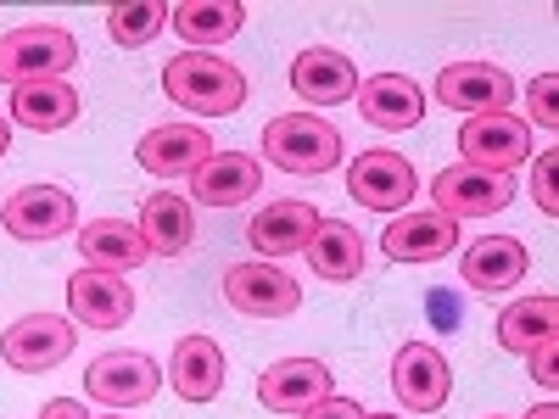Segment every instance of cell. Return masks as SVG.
Returning <instances> with one entry per match:
<instances>
[{
  "label": "cell",
  "instance_id": "6da1fadb",
  "mask_svg": "<svg viewBox=\"0 0 559 419\" xmlns=\"http://www.w3.org/2000/svg\"><path fill=\"white\" fill-rule=\"evenodd\" d=\"M163 89H168L174 107H191L202 118H229L247 101V73L236 62L213 57V51H179L163 68Z\"/></svg>",
  "mask_w": 559,
  "mask_h": 419
},
{
  "label": "cell",
  "instance_id": "7a4b0ae2",
  "mask_svg": "<svg viewBox=\"0 0 559 419\" xmlns=\"http://www.w3.org/2000/svg\"><path fill=\"white\" fill-rule=\"evenodd\" d=\"M263 152L280 173H297V179H319L342 163V134L331 118H313V112H280L263 123Z\"/></svg>",
  "mask_w": 559,
  "mask_h": 419
},
{
  "label": "cell",
  "instance_id": "3957f363",
  "mask_svg": "<svg viewBox=\"0 0 559 419\" xmlns=\"http://www.w3.org/2000/svg\"><path fill=\"white\" fill-rule=\"evenodd\" d=\"M79 62V39L57 23H28L0 34V79L12 89L17 84H39V79H62Z\"/></svg>",
  "mask_w": 559,
  "mask_h": 419
},
{
  "label": "cell",
  "instance_id": "277c9868",
  "mask_svg": "<svg viewBox=\"0 0 559 419\" xmlns=\"http://www.w3.org/2000/svg\"><path fill=\"white\" fill-rule=\"evenodd\" d=\"M459 152L471 168L487 173H509L532 157V123L515 112H476L471 123L459 129Z\"/></svg>",
  "mask_w": 559,
  "mask_h": 419
},
{
  "label": "cell",
  "instance_id": "5b68a950",
  "mask_svg": "<svg viewBox=\"0 0 559 419\" xmlns=\"http://www.w3.org/2000/svg\"><path fill=\"white\" fill-rule=\"evenodd\" d=\"M79 347V331L57 313H23L7 336H0V358H7L17 375H45V369L68 363Z\"/></svg>",
  "mask_w": 559,
  "mask_h": 419
},
{
  "label": "cell",
  "instance_id": "8992f818",
  "mask_svg": "<svg viewBox=\"0 0 559 419\" xmlns=\"http://www.w3.org/2000/svg\"><path fill=\"white\" fill-rule=\"evenodd\" d=\"M431 196H437V213L453 218V224L459 218H492V213H503L509 202H515V179L471 168V163H453V168L437 173Z\"/></svg>",
  "mask_w": 559,
  "mask_h": 419
},
{
  "label": "cell",
  "instance_id": "52a82bcc",
  "mask_svg": "<svg viewBox=\"0 0 559 419\" xmlns=\"http://www.w3.org/2000/svg\"><path fill=\"white\" fill-rule=\"evenodd\" d=\"M224 302L247 313V319H286L302 308V286L286 274V268H274V263H236V268H224Z\"/></svg>",
  "mask_w": 559,
  "mask_h": 419
},
{
  "label": "cell",
  "instance_id": "ba28073f",
  "mask_svg": "<svg viewBox=\"0 0 559 419\" xmlns=\"http://www.w3.org/2000/svg\"><path fill=\"white\" fill-rule=\"evenodd\" d=\"M0 224H7L12 241H62L79 224V207L62 184H23V191L0 207Z\"/></svg>",
  "mask_w": 559,
  "mask_h": 419
},
{
  "label": "cell",
  "instance_id": "9c48e42d",
  "mask_svg": "<svg viewBox=\"0 0 559 419\" xmlns=\"http://www.w3.org/2000/svg\"><path fill=\"white\" fill-rule=\"evenodd\" d=\"M157 386H163V369L146 352H102L84 369V392L107 408H140L157 397Z\"/></svg>",
  "mask_w": 559,
  "mask_h": 419
},
{
  "label": "cell",
  "instance_id": "30bf717a",
  "mask_svg": "<svg viewBox=\"0 0 559 419\" xmlns=\"http://www.w3.org/2000/svg\"><path fill=\"white\" fill-rule=\"evenodd\" d=\"M414 191H419L414 163L397 152H358V163L347 168V196L376 213H408Z\"/></svg>",
  "mask_w": 559,
  "mask_h": 419
},
{
  "label": "cell",
  "instance_id": "8fae6325",
  "mask_svg": "<svg viewBox=\"0 0 559 419\" xmlns=\"http://www.w3.org/2000/svg\"><path fill=\"white\" fill-rule=\"evenodd\" d=\"M392 392L403 397L408 414H437L453 392V369L431 342H403L392 358Z\"/></svg>",
  "mask_w": 559,
  "mask_h": 419
},
{
  "label": "cell",
  "instance_id": "7c38bea8",
  "mask_svg": "<svg viewBox=\"0 0 559 419\" xmlns=\"http://www.w3.org/2000/svg\"><path fill=\"white\" fill-rule=\"evenodd\" d=\"M324 397H336V375L319 358H280L258 381V403L269 414H308Z\"/></svg>",
  "mask_w": 559,
  "mask_h": 419
},
{
  "label": "cell",
  "instance_id": "4fadbf2b",
  "mask_svg": "<svg viewBox=\"0 0 559 419\" xmlns=\"http://www.w3.org/2000/svg\"><path fill=\"white\" fill-rule=\"evenodd\" d=\"M437 101L448 112H503L509 101H515V79H509L503 68L492 62H448L437 73Z\"/></svg>",
  "mask_w": 559,
  "mask_h": 419
},
{
  "label": "cell",
  "instance_id": "5bb4252c",
  "mask_svg": "<svg viewBox=\"0 0 559 419\" xmlns=\"http://www.w3.org/2000/svg\"><path fill=\"white\" fill-rule=\"evenodd\" d=\"M207 157H213V140L197 123H157V129L140 134V146H134V163L146 173H157V179L197 173Z\"/></svg>",
  "mask_w": 559,
  "mask_h": 419
},
{
  "label": "cell",
  "instance_id": "9a60e30c",
  "mask_svg": "<svg viewBox=\"0 0 559 419\" xmlns=\"http://www.w3.org/2000/svg\"><path fill=\"white\" fill-rule=\"evenodd\" d=\"M68 313L90 331H118L134 313V286L123 274H102V268H79L68 279Z\"/></svg>",
  "mask_w": 559,
  "mask_h": 419
},
{
  "label": "cell",
  "instance_id": "2e32d148",
  "mask_svg": "<svg viewBox=\"0 0 559 419\" xmlns=\"http://www.w3.org/2000/svg\"><path fill=\"white\" fill-rule=\"evenodd\" d=\"M73 247H79L84 268H102V274H129V268H140L152 258L140 224H129V218H90V224H79Z\"/></svg>",
  "mask_w": 559,
  "mask_h": 419
},
{
  "label": "cell",
  "instance_id": "e0dca14e",
  "mask_svg": "<svg viewBox=\"0 0 559 419\" xmlns=\"http://www.w3.org/2000/svg\"><path fill=\"white\" fill-rule=\"evenodd\" d=\"M258 191H263V163L247 152H213L191 173V202H202V207H241Z\"/></svg>",
  "mask_w": 559,
  "mask_h": 419
},
{
  "label": "cell",
  "instance_id": "ac0fdd59",
  "mask_svg": "<svg viewBox=\"0 0 559 419\" xmlns=\"http://www.w3.org/2000/svg\"><path fill=\"white\" fill-rule=\"evenodd\" d=\"M381 241H386V258H392V263H437V258H448V252L459 247V224L442 218L437 207H431V213L408 207V213H397V218L386 224Z\"/></svg>",
  "mask_w": 559,
  "mask_h": 419
},
{
  "label": "cell",
  "instance_id": "d6986e66",
  "mask_svg": "<svg viewBox=\"0 0 559 419\" xmlns=\"http://www.w3.org/2000/svg\"><path fill=\"white\" fill-rule=\"evenodd\" d=\"M313 229H319L313 202H269L263 213H252V224H247V241H252V252L269 263V258L308 252Z\"/></svg>",
  "mask_w": 559,
  "mask_h": 419
},
{
  "label": "cell",
  "instance_id": "ffe728a7",
  "mask_svg": "<svg viewBox=\"0 0 559 419\" xmlns=\"http://www.w3.org/2000/svg\"><path fill=\"white\" fill-rule=\"evenodd\" d=\"M532 268L526 247L515 236H487V241H471L459 258V274H464V286L471 291H509V286H521Z\"/></svg>",
  "mask_w": 559,
  "mask_h": 419
},
{
  "label": "cell",
  "instance_id": "44dd1931",
  "mask_svg": "<svg viewBox=\"0 0 559 419\" xmlns=\"http://www.w3.org/2000/svg\"><path fill=\"white\" fill-rule=\"evenodd\" d=\"M353 96H358V118L376 123V129H414L419 118H426V96H419V84L403 79V73L364 79Z\"/></svg>",
  "mask_w": 559,
  "mask_h": 419
},
{
  "label": "cell",
  "instance_id": "7402d4cb",
  "mask_svg": "<svg viewBox=\"0 0 559 419\" xmlns=\"http://www.w3.org/2000/svg\"><path fill=\"white\" fill-rule=\"evenodd\" d=\"M292 89L302 101L313 107H336V101H353L358 89V68L342 57V51H324V45H313V51H302L292 62Z\"/></svg>",
  "mask_w": 559,
  "mask_h": 419
},
{
  "label": "cell",
  "instance_id": "603a6c76",
  "mask_svg": "<svg viewBox=\"0 0 559 419\" xmlns=\"http://www.w3.org/2000/svg\"><path fill=\"white\" fill-rule=\"evenodd\" d=\"M168 386L185 403H213L224 392V347L213 336H185L168 363Z\"/></svg>",
  "mask_w": 559,
  "mask_h": 419
},
{
  "label": "cell",
  "instance_id": "cb8c5ba5",
  "mask_svg": "<svg viewBox=\"0 0 559 419\" xmlns=\"http://www.w3.org/2000/svg\"><path fill=\"white\" fill-rule=\"evenodd\" d=\"M140 236H146L152 258H185V252H191V241H197L191 202L174 196V191L146 196V202H140Z\"/></svg>",
  "mask_w": 559,
  "mask_h": 419
},
{
  "label": "cell",
  "instance_id": "d4e9b609",
  "mask_svg": "<svg viewBox=\"0 0 559 419\" xmlns=\"http://www.w3.org/2000/svg\"><path fill=\"white\" fill-rule=\"evenodd\" d=\"M73 118H79V89L68 79H39V84L12 89V123H23L34 134H57Z\"/></svg>",
  "mask_w": 559,
  "mask_h": 419
},
{
  "label": "cell",
  "instance_id": "484cf974",
  "mask_svg": "<svg viewBox=\"0 0 559 419\" xmlns=\"http://www.w3.org/2000/svg\"><path fill=\"white\" fill-rule=\"evenodd\" d=\"M308 263H313V274L324 279V286H353V279L364 274V236L342 218H319L313 241H308Z\"/></svg>",
  "mask_w": 559,
  "mask_h": 419
},
{
  "label": "cell",
  "instance_id": "4316f807",
  "mask_svg": "<svg viewBox=\"0 0 559 419\" xmlns=\"http://www.w3.org/2000/svg\"><path fill=\"white\" fill-rule=\"evenodd\" d=\"M247 23V7L241 0H179V7H168V28H179L185 45H224L236 39Z\"/></svg>",
  "mask_w": 559,
  "mask_h": 419
},
{
  "label": "cell",
  "instance_id": "83f0119b",
  "mask_svg": "<svg viewBox=\"0 0 559 419\" xmlns=\"http://www.w3.org/2000/svg\"><path fill=\"white\" fill-rule=\"evenodd\" d=\"M559 331V302L543 291V297H521L498 313V347L503 352H537L548 347Z\"/></svg>",
  "mask_w": 559,
  "mask_h": 419
},
{
  "label": "cell",
  "instance_id": "f1b7e54d",
  "mask_svg": "<svg viewBox=\"0 0 559 419\" xmlns=\"http://www.w3.org/2000/svg\"><path fill=\"white\" fill-rule=\"evenodd\" d=\"M107 28H112L118 45L140 51V45H152L168 28V7H163V0H118V7L107 12Z\"/></svg>",
  "mask_w": 559,
  "mask_h": 419
},
{
  "label": "cell",
  "instance_id": "f546056e",
  "mask_svg": "<svg viewBox=\"0 0 559 419\" xmlns=\"http://www.w3.org/2000/svg\"><path fill=\"white\" fill-rule=\"evenodd\" d=\"M554 96H559V79H554V73L532 79V118H537V129H554V123H559V107H554Z\"/></svg>",
  "mask_w": 559,
  "mask_h": 419
},
{
  "label": "cell",
  "instance_id": "4dcf8cb0",
  "mask_svg": "<svg viewBox=\"0 0 559 419\" xmlns=\"http://www.w3.org/2000/svg\"><path fill=\"white\" fill-rule=\"evenodd\" d=\"M532 196H537V207L554 218L559 213V196H554V152H543L537 157V173H532Z\"/></svg>",
  "mask_w": 559,
  "mask_h": 419
},
{
  "label": "cell",
  "instance_id": "1f68e13d",
  "mask_svg": "<svg viewBox=\"0 0 559 419\" xmlns=\"http://www.w3.org/2000/svg\"><path fill=\"white\" fill-rule=\"evenodd\" d=\"M302 419H369V414H364L353 397H324V403H313Z\"/></svg>",
  "mask_w": 559,
  "mask_h": 419
},
{
  "label": "cell",
  "instance_id": "d6a6232c",
  "mask_svg": "<svg viewBox=\"0 0 559 419\" xmlns=\"http://www.w3.org/2000/svg\"><path fill=\"white\" fill-rule=\"evenodd\" d=\"M526 358H532V381H537V386H554V381H559V369H554V342L537 347V352H526Z\"/></svg>",
  "mask_w": 559,
  "mask_h": 419
},
{
  "label": "cell",
  "instance_id": "836d02e7",
  "mask_svg": "<svg viewBox=\"0 0 559 419\" xmlns=\"http://www.w3.org/2000/svg\"><path fill=\"white\" fill-rule=\"evenodd\" d=\"M39 419H90V408L84 403H73V397H57V403H45V414Z\"/></svg>",
  "mask_w": 559,
  "mask_h": 419
},
{
  "label": "cell",
  "instance_id": "e575fe53",
  "mask_svg": "<svg viewBox=\"0 0 559 419\" xmlns=\"http://www.w3.org/2000/svg\"><path fill=\"white\" fill-rule=\"evenodd\" d=\"M7 152H12V123L0 118V157H7Z\"/></svg>",
  "mask_w": 559,
  "mask_h": 419
},
{
  "label": "cell",
  "instance_id": "d590c367",
  "mask_svg": "<svg viewBox=\"0 0 559 419\" xmlns=\"http://www.w3.org/2000/svg\"><path fill=\"white\" fill-rule=\"evenodd\" d=\"M526 419H559V408H554V403H543V408H532Z\"/></svg>",
  "mask_w": 559,
  "mask_h": 419
},
{
  "label": "cell",
  "instance_id": "8d00e7d4",
  "mask_svg": "<svg viewBox=\"0 0 559 419\" xmlns=\"http://www.w3.org/2000/svg\"><path fill=\"white\" fill-rule=\"evenodd\" d=\"M369 419H397V414H369Z\"/></svg>",
  "mask_w": 559,
  "mask_h": 419
},
{
  "label": "cell",
  "instance_id": "74e56055",
  "mask_svg": "<svg viewBox=\"0 0 559 419\" xmlns=\"http://www.w3.org/2000/svg\"><path fill=\"white\" fill-rule=\"evenodd\" d=\"M492 419H498V414H492Z\"/></svg>",
  "mask_w": 559,
  "mask_h": 419
}]
</instances>
